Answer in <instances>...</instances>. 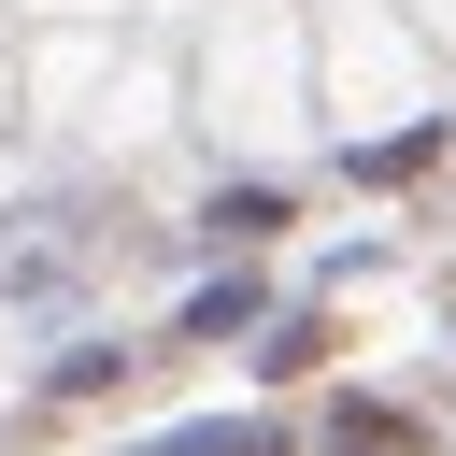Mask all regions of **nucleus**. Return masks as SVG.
I'll list each match as a JSON object with an SVG mask.
<instances>
[{"instance_id": "f257e3e1", "label": "nucleus", "mask_w": 456, "mask_h": 456, "mask_svg": "<svg viewBox=\"0 0 456 456\" xmlns=\"http://www.w3.org/2000/svg\"><path fill=\"white\" fill-rule=\"evenodd\" d=\"M328 456H413V413L399 399H342L328 413Z\"/></svg>"}, {"instance_id": "f03ea898", "label": "nucleus", "mask_w": 456, "mask_h": 456, "mask_svg": "<svg viewBox=\"0 0 456 456\" xmlns=\"http://www.w3.org/2000/svg\"><path fill=\"white\" fill-rule=\"evenodd\" d=\"M171 456H285V442H271V428H242V413H228V428H185V442H171Z\"/></svg>"}]
</instances>
